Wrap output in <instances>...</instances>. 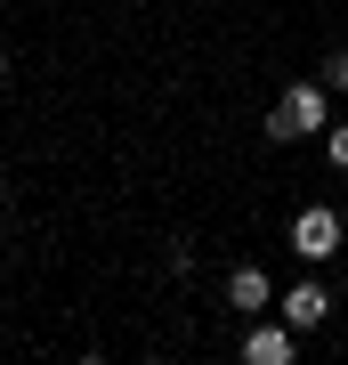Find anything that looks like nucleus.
Listing matches in <instances>:
<instances>
[{"instance_id":"obj_8","label":"nucleus","mask_w":348,"mask_h":365,"mask_svg":"<svg viewBox=\"0 0 348 365\" xmlns=\"http://www.w3.org/2000/svg\"><path fill=\"white\" fill-rule=\"evenodd\" d=\"M0 81H9V57H0Z\"/></svg>"},{"instance_id":"obj_7","label":"nucleus","mask_w":348,"mask_h":365,"mask_svg":"<svg viewBox=\"0 0 348 365\" xmlns=\"http://www.w3.org/2000/svg\"><path fill=\"white\" fill-rule=\"evenodd\" d=\"M324 146H332V163L348 170V122H340V130H324Z\"/></svg>"},{"instance_id":"obj_1","label":"nucleus","mask_w":348,"mask_h":365,"mask_svg":"<svg viewBox=\"0 0 348 365\" xmlns=\"http://www.w3.org/2000/svg\"><path fill=\"white\" fill-rule=\"evenodd\" d=\"M324 81H300V90H284V106L268 114V138H316L324 130Z\"/></svg>"},{"instance_id":"obj_5","label":"nucleus","mask_w":348,"mask_h":365,"mask_svg":"<svg viewBox=\"0 0 348 365\" xmlns=\"http://www.w3.org/2000/svg\"><path fill=\"white\" fill-rule=\"evenodd\" d=\"M268 300H275V284H268L259 268H235V276H227V309H268Z\"/></svg>"},{"instance_id":"obj_4","label":"nucleus","mask_w":348,"mask_h":365,"mask_svg":"<svg viewBox=\"0 0 348 365\" xmlns=\"http://www.w3.org/2000/svg\"><path fill=\"white\" fill-rule=\"evenodd\" d=\"M324 317H332V292H324V284H292V292H284V325L316 333Z\"/></svg>"},{"instance_id":"obj_2","label":"nucleus","mask_w":348,"mask_h":365,"mask_svg":"<svg viewBox=\"0 0 348 365\" xmlns=\"http://www.w3.org/2000/svg\"><path fill=\"white\" fill-rule=\"evenodd\" d=\"M292 252H300V260H332V252H340V211L308 203V211L292 220Z\"/></svg>"},{"instance_id":"obj_6","label":"nucleus","mask_w":348,"mask_h":365,"mask_svg":"<svg viewBox=\"0 0 348 365\" xmlns=\"http://www.w3.org/2000/svg\"><path fill=\"white\" fill-rule=\"evenodd\" d=\"M324 90H348V49H332V57H324Z\"/></svg>"},{"instance_id":"obj_3","label":"nucleus","mask_w":348,"mask_h":365,"mask_svg":"<svg viewBox=\"0 0 348 365\" xmlns=\"http://www.w3.org/2000/svg\"><path fill=\"white\" fill-rule=\"evenodd\" d=\"M300 349V325H251L243 333V365H292Z\"/></svg>"}]
</instances>
